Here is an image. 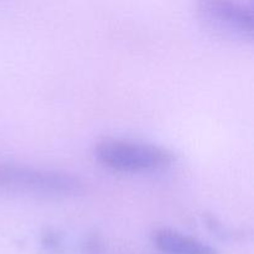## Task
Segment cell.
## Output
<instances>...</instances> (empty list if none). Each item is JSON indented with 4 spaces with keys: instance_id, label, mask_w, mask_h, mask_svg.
<instances>
[{
    "instance_id": "obj_1",
    "label": "cell",
    "mask_w": 254,
    "mask_h": 254,
    "mask_svg": "<svg viewBox=\"0 0 254 254\" xmlns=\"http://www.w3.org/2000/svg\"><path fill=\"white\" fill-rule=\"evenodd\" d=\"M84 183L74 174L0 160V193L40 198L77 197Z\"/></svg>"
},
{
    "instance_id": "obj_2",
    "label": "cell",
    "mask_w": 254,
    "mask_h": 254,
    "mask_svg": "<svg viewBox=\"0 0 254 254\" xmlns=\"http://www.w3.org/2000/svg\"><path fill=\"white\" fill-rule=\"evenodd\" d=\"M97 160L123 173H146L168 168L174 155L163 146L127 139H104L94 148Z\"/></svg>"
},
{
    "instance_id": "obj_3",
    "label": "cell",
    "mask_w": 254,
    "mask_h": 254,
    "mask_svg": "<svg viewBox=\"0 0 254 254\" xmlns=\"http://www.w3.org/2000/svg\"><path fill=\"white\" fill-rule=\"evenodd\" d=\"M200 12L215 29L243 39H252L254 34L253 4L235 1L201 2Z\"/></svg>"
},
{
    "instance_id": "obj_4",
    "label": "cell",
    "mask_w": 254,
    "mask_h": 254,
    "mask_svg": "<svg viewBox=\"0 0 254 254\" xmlns=\"http://www.w3.org/2000/svg\"><path fill=\"white\" fill-rule=\"evenodd\" d=\"M153 241L164 254H217L213 246L171 228L154 231Z\"/></svg>"
}]
</instances>
